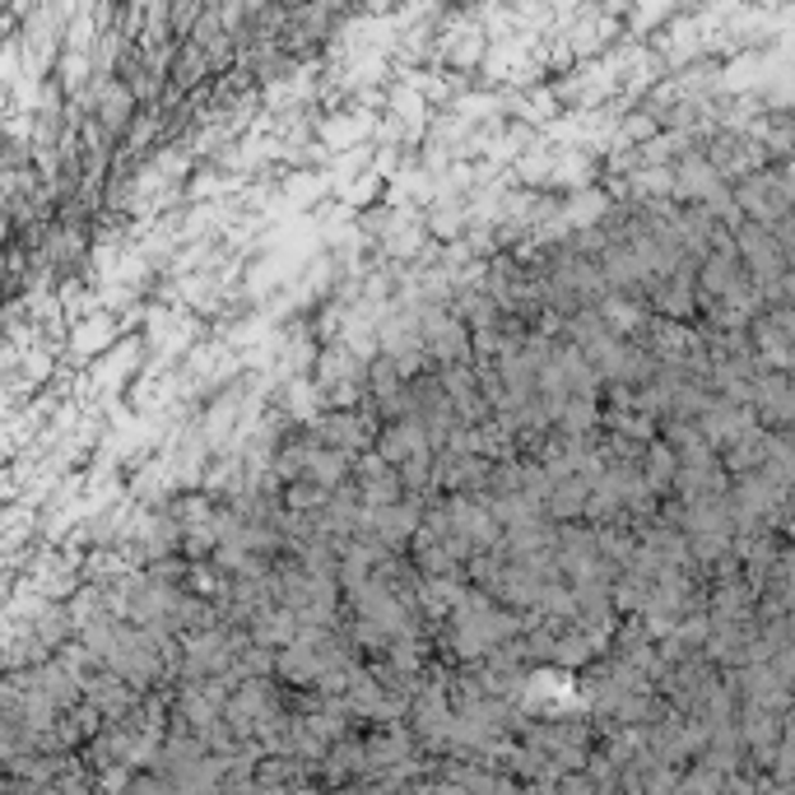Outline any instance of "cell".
Returning a JSON list of instances; mask_svg holds the SVG:
<instances>
[{
	"label": "cell",
	"mask_w": 795,
	"mask_h": 795,
	"mask_svg": "<svg viewBox=\"0 0 795 795\" xmlns=\"http://www.w3.org/2000/svg\"><path fill=\"white\" fill-rule=\"evenodd\" d=\"M89 698L102 717H121L131 707V688L121 680H98V684H89Z\"/></svg>",
	"instance_id": "obj_7"
},
{
	"label": "cell",
	"mask_w": 795,
	"mask_h": 795,
	"mask_svg": "<svg viewBox=\"0 0 795 795\" xmlns=\"http://www.w3.org/2000/svg\"><path fill=\"white\" fill-rule=\"evenodd\" d=\"M647 479H651V489H656V493H661V489H670V479H675V456L656 447V452H651V461H647Z\"/></svg>",
	"instance_id": "obj_8"
},
{
	"label": "cell",
	"mask_w": 795,
	"mask_h": 795,
	"mask_svg": "<svg viewBox=\"0 0 795 795\" xmlns=\"http://www.w3.org/2000/svg\"><path fill=\"white\" fill-rule=\"evenodd\" d=\"M600 317L614 326V331H628V326H637V307H628V303H600Z\"/></svg>",
	"instance_id": "obj_9"
},
{
	"label": "cell",
	"mask_w": 795,
	"mask_h": 795,
	"mask_svg": "<svg viewBox=\"0 0 795 795\" xmlns=\"http://www.w3.org/2000/svg\"><path fill=\"white\" fill-rule=\"evenodd\" d=\"M317 433L331 442V447H340V452H368L377 424H368L363 414H344V409H340V414H331V419L317 424Z\"/></svg>",
	"instance_id": "obj_2"
},
{
	"label": "cell",
	"mask_w": 795,
	"mask_h": 795,
	"mask_svg": "<svg viewBox=\"0 0 795 795\" xmlns=\"http://www.w3.org/2000/svg\"><path fill=\"white\" fill-rule=\"evenodd\" d=\"M350 452H340V447H307V479L317 484V489H340L344 484V475H350V461H344Z\"/></svg>",
	"instance_id": "obj_3"
},
{
	"label": "cell",
	"mask_w": 795,
	"mask_h": 795,
	"mask_svg": "<svg viewBox=\"0 0 795 795\" xmlns=\"http://www.w3.org/2000/svg\"><path fill=\"white\" fill-rule=\"evenodd\" d=\"M424 344L433 350L438 358H447V363H456V358H465V331L456 321H447V317H428L424 321Z\"/></svg>",
	"instance_id": "obj_5"
},
{
	"label": "cell",
	"mask_w": 795,
	"mask_h": 795,
	"mask_svg": "<svg viewBox=\"0 0 795 795\" xmlns=\"http://www.w3.org/2000/svg\"><path fill=\"white\" fill-rule=\"evenodd\" d=\"M233 651L237 647L223 633H205V637H196V643L186 647V670H192V675H219V670L229 665Z\"/></svg>",
	"instance_id": "obj_4"
},
{
	"label": "cell",
	"mask_w": 795,
	"mask_h": 795,
	"mask_svg": "<svg viewBox=\"0 0 795 795\" xmlns=\"http://www.w3.org/2000/svg\"><path fill=\"white\" fill-rule=\"evenodd\" d=\"M512 633V619L489 610L479 600H461L456 604V651L461 656H479V651H493L503 647V637Z\"/></svg>",
	"instance_id": "obj_1"
},
{
	"label": "cell",
	"mask_w": 795,
	"mask_h": 795,
	"mask_svg": "<svg viewBox=\"0 0 795 795\" xmlns=\"http://www.w3.org/2000/svg\"><path fill=\"white\" fill-rule=\"evenodd\" d=\"M596 419H600V414H596V395H573V401L559 409V428H563V433H591Z\"/></svg>",
	"instance_id": "obj_6"
}]
</instances>
